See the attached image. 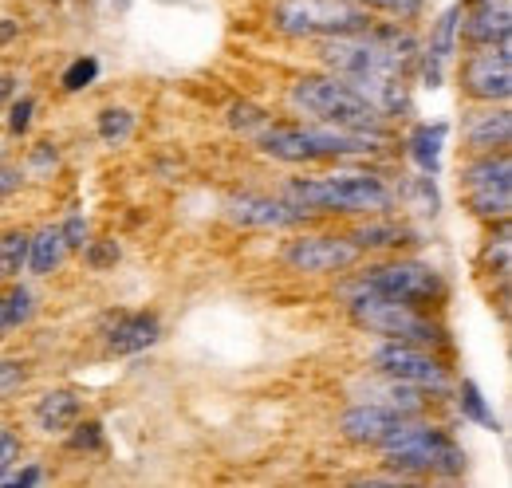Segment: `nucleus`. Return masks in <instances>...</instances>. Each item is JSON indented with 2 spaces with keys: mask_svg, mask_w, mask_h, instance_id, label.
<instances>
[{
  "mask_svg": "<svg viewBox=\"0 0 512 488\" xmlns=\"http://www.w3.org/2000/svg\"><path fill=\"white\" fill-rule=\"evenodd\" d=\"M276 193L304 209L312 221L343 225L371 213H398L394 201V170L379 162H343L316 170H288Z\"/></svg>",
  "mask_w": 512,
  "mask_h": 488,
  "instance_id": "nucleus-1",
  "label": "nucleus"
},
{
  "mask_svg": "<svg viewBox=\"0 0 512 488\" xmlns=\"http://www.w3.org/2000/svg\"><path fill=\"white\" fill-rule=\"evenodd\" d=\"M363 296H383L394 304L446 311L453 284L438 260H430L422 252H394V256H367L331 280V300L339 307L363 300Z\"/></svg>",
  "mask_w": 512,
  "mask_h": 488,
  "instance_id": "nucleus-2",
  "label": "nucleus"
},
{
  "mask_svg": "<svg viewBox=\"0 0 512 488\" xmlns=\"http://www.w3.org/2000/svg\"><path fill=\"white\" fill-rule=\"evenodd\" d=\"M375 457H379V465L410 477L414 485H422V481H446L449 485V481H461L469 473V449L434 414L402 418L386 433Z\"/></svg>",
  "mask_w": 512,
  "mask_h": 488,
  "instance_id": "nucleus-3",
  "label": "nucleus"
},
{
  "mask_svg": "<svg viewBox=\"0 0 512 488\" xmlns=\"http://www.w3.org/2000/svg\"><path fill=\"white\" fill-rule=\"evenodd\" d=\"M339 311H343V319H347V327H351L355 335L418 343V347H430V351H442V355H453V351H457L446 311L394 304V300H383V296L351 300V304H343Z\"/></svg>",
  "mask_w": 512,
  "mask_h": 488,
  "instance_id": "nucleus-4",
  "label": "nucleus"
},
{
  "mask_svg": "<svg viewBox=\"0 0 512 488\" xmlns=\"http://www.w3.org/2000/svg\"><path fill=\"white\" fill-rule=\"evenodd\" d=\"M280 111L304 122H335V126H379V115L347 87V79L308 67L284 79L280 87Z\"/></svg>",
  "mask_w": 512,
  "mask_h": 488,
  "instance_id": "nucleus-5",
  "label": "nucleus"
},
{
  "mask_svg": "<svg viewBox=\"0 0 512 488\" xmlns=\"http://www.w3.org/2000/svg\"><path fill=\"white\" fill-rule=\"evenodd\" d=\"M375 20L371 8L359 0H268L264 4V28L284 44H312L323 36H347L367 32Z\"/></svg>",
  "mask_w": 512,
  "mask_h": 488,
  "instance_id": "nucleus-6",
  "label": "nucleus"
},
{
  "mask_svg": "<svg viewBox=\"0 0 512 488\" xmlns=\"http://www.w3.org/2000/svg\"><path fill=\"white\" fill-rule=\"evenodd\" d=\"M363 366H371L379 374H390L398 382L418 386L422 394H430V402L438 410H446L453 382H457L453 355L418 347V343H398V339H367L363 343Z\"/></svg>",
  "mask_w": 512,
  "mask_h": 488,
  "instance_id": "nucleus-7",
  "label": "nucleus"
},
{
  "mask_svg": "<svg viewBox=\"0 0 512 488\" xmlns=\"http://www.w3.org/2000/svg\"><path fill=\"white\" fill-rule=\"evenodd\" d=\"M308 48V60L312 67H323L331 75H410L414 71V60L394 52L386 40L375 36V28L367 32H347V36H323V40H312L304 44Z\"/></svg>",
  "mask_w": 512,
  "mask_h": 488,
  "instance_id": "nucleus-8",
  "label": "nucleus"
},
{
  "mask_svg": "<svg viewBox=\"0 0 512 488\" xmlns=\"http://www.w3.org/2000/svg\"><path fill=\"white\" fill-rule=\"evenodd\" d=\"M284 237L288 241L280 244L276 260L284 272L304 276V280H335L339 272H347L363 260L351 237L343 233V225L320 221V225H304V229L284 233Z\"/></svg>",
  "mask_w": 512,
  "mask_h": 488,
  "instance_id": "nucleus-9",
  "label": "nucleus"
},
{
  "mask_svg": "<svg viewBox=\"0 0 512 488\" xmlns=\"http://www.w3.org/2000/svg\"><path fill=\"white\" fill-rule=\"evenodd\" d=\"M449 75L461 103H512V40L461 48Z\"/></svg>",
  "mask_w": 512,
  "mask_h": 488,
  "instance_id": "nucleus-10",
  "label": "nucleus"
},
{
  "mask_svg": "<svg viewBox=\"0 0 512 488\" xmlns=\"http://www.w3.org/2000/svg\"><path fill=\"white\" fill-rule=\"evenodd\" d=\"M221 221L237 233H296L304 225H320L276 189H229L221 197Z\"/></svg>",
  "mask_w": 512,
  "mask_h": 488,
  "instance_id": "nucleus-11",
  "label": "nucleus"
},
{
  "mask_svg": "<svg viewBox=\"0 0 512 488\" xmlns=\"http://www.w3.org/2000/svg\"><path fill=\"white\" fill-rule=\"evenodd\" d=\"M343 233L359 248V256H394V252H422L430 244V233L422 221H410L402 213H371L343 221Z\"/></svg>",
  "mask_w": 512,
  "mask_h": 488,
  "instance_id": "nucleus-12",
  "label": "nucleus"
},
{
  "mask_svg": "<svg viewBox=\"0 0 512 488\" xmlns=\"http://www.w3.org/2000/svg\"><path fill=\"white\" fill-rule=\"evenodd\" d=\"M166 327L154 307H111L99 319V343L111 359H134L162 343Z\"/></svg>",
  "mask_w": 512,
  "mask_h": 488,
  "instance_id": "nucleus-13",
  "label": "nucleus"
},
{
  "mask_svg": "<svg viewBox=\"0 0 512 488\" xmlns=\"http://www.w3.org/2000/svg\"><path fill=\"white\" fill-rule=\"evenodd\" d=\"M347 398H359V402H375L394 410L398 418H418V414H438V406L430 402V394H422L418 386L410 382H398L390 374H379L371 366H359L351 378H347Z\"/></svg>",
  "mask_w": 512,
  "mask_h": 488,
  "instance_id": "nucleus-14",
  "label": "nucleus"
},
{
  "mask_svg": "<svg viewBox=\"0 0 512 488\" xmlns=\"http://www.w3.org/2000/svg\"><path fill=\"white\" fill-rule=\"evenodd\" d=\"M457 138H461V158L512 150V107L509 103H465Z\"/></svg>",
  "mask_w": 512,
  "mask_h": 488,
  "instance_id": "nucleus-15",
  "label": "nucleus"
},
{
  "mask_svg": "<svg viewBox=\"0 0 512 488\" xmlns=\"http://www.w3.org/2000/svg\"><path fill=\"white\" fill-rule=\"evenodd\" d=\"M83 414H87V398H83L75 386H44V390L28 402L24 422H28V429H32L36 437L60 441Z\"/></svg>",
  "mask_w": 512,
  "mask_h": 488,
  "instance_id": "nucleus-16",
  "label": "nucleus"
},
{
  "mask_svg": "<svg viewBox=\"0 0 512 488\" xmlns=\"http://www.w3.org/2000/svg\"><path fill=\"white\" fill-rule=\"evenodd\" d=\"M347 87L390 126L414 119V79L410 75H351Z\"/></svg>",
  "mask_w": 512,
  "mask_h": 488,
  "instance_id": "nucleus-17",
  "label": "nucleus"
},
{
  "mask_svg": "<svg viewBox=\"0 0 512 488\" xmlns=\"http://www.w3.org/2000/svg\"><path fill=\"white\" fill-rule=\"evenodd\" d=\"M402 418L386 406H375V402H359V398H347L343 410L335 414V437L351 449H363V453H375L386 441V433L398 426Z\"/></svg>",
  "mask_w": 512,
  "mask_h": 488,
  "instance_id": "nucleus-18",
  "label": "nucleus"
},
{
  "mask_svg": "<svg viewBox=\"0 0 512 488\" xmlns=\"http://www.w3.org/2000/svg\"><path fill=\"white\" fill-rule=\"evenodd\" d=\"M449 134H453V126H449L446 119H434V122L410 119L406 130H398V154L410 162V170L430 174V178H442Z\"/></svg>",
  "mask_w": 512,
  "mask_h": 488,
  "instance_id": "nucleus-19",
  "label": "nucleus"
},
{
  "mask_svg": "<svg viewBox=\"0 0 512 488\" xmlns=\"http://www.w3.org/2000/svg\"><path fill=\"white\" fill-rule=\"evenodd\" d=\"M512 40V0H461V48Z\"/></svg>",
  "mask_w": 512,
  "mask_h": 488,
  "instance_id": "nucleus-20",
  "label": "nucleus"
},
{
  "mask_svg": "<svg viewBox=\"0 0 512 488\" xmlns=\"http://www.w3.org/2000/svg\"><path fill=\"white\" fill-rule=\"evenodd\" d=\"M394 201H398V213L410 217V221H438L442 217V189L438 178L430 174H418V170H398L394 174Z\"/></svg>",
  "mask_w": 512,
  "mask_h": 488,
  "instance_id": "nucleus-21",
  "label": "nucleus"
},
{
  "mask_svg": "<svg viewBox=\"0 0 512 488\" xmlns=\"http://www.w3.org/2000/svg\"><path fill=\"white\" fill-rule=\"evenodd\" d=\"M67 264H71V248L64 244L60 225H56V221H40V225H32L24 276H32V280H56Z\"/></svg>",
  "mask_w": 512,
  "mask_h": 488,
  "instance_id": "nucleus-22",
  "label": "nucleus"
},
{
  "mask_svg": "<svg viewBox=\"0 0 512 488\" xmlns=\"http://www.w3.org/2000/svg\"><path fill=\"white\" fill-rule=\"evenodd\" d=\"M481 229H485V237H481V248H477V272L505 300L512 272V221H493V225H481Z\"/></svg>",
  "mask_w": 512,
  "mask_h": 488,
  "instance_id": "nucleus-23",
  "label": "nucleus"
},
{
  "mask_svg": "<svg viewBox=\"0 0 512 488\" xmlns=\"http://www.w3.org/2000/svg\"><path fill=\"white\" fill-rule=\"evenodd\" d=\"M469 189H512V150L465 154L457 166V193Z\"/></svg>",
  "mask_w": 512,
  "mask_h": 488,
  "instance_id": "nucleus-24",
  "label": "nucleus"
},
{
  "mask_svg": "<svg viewBox=\"0 0 512 488\" xmlns=\"http://www.w3.org/2000/svg\"><path fill=\"white\" fill-rule=\"evenodd\" d=\"M446 406L461 422H469V426L485 429V433H501V418H497V410H493V402L485 398V390H481L477 378H461V374H457Z\"/></svg>",
  "mask_w": 512,
  "mask_h": 488,
  "instance_id": "nucleus-25",
  "label": "nucleus"
},
{
  "mask_svg": "<svg viewBox=\"0 0 512 488\" xmlns=\"http://www.w3.org/2000/svg\"><path fill=\"white\" fill-rule=\"evenodd\" d=\"M16 162H20L28 185H56L60 174H64V146H60V138L40 134V138H32L24 146V154Z\"/></svg>",
  "mask_w": 512,
  "mask_h": 488,
  "instance_id": "nucleus-26",
  "label": "nucleus"
},
{
  "mask_svg": "<svg viewBox=\"0 0 512 488\" xmlns=\"http://www.w3.org/2000/svg\"><path fill=\"white\" fill-rule=\"evenodd\" d=\"M272 119H276V111H272L268 103H260V99H249V95L229 99V103H225V111H221L225 130H229L233 138H241V142H253L256 134H260Z\"/></svg>",
  "mask_w": 512,
  "mask_h": 488,
  "instance_id": "nucleus-27",
  "label": "nucleus"
},
{
  "mask_svg": "<svg viewBox=\"0 0 512 488\" xmlns=\"http://www.w3.org/2000/svg\"><path fill=\"white\" fill-rule=\"evenodd\" d=\"M134 134H138V111L130 103H115L111 99V103H103L95 111V138H99V146L123 150Z\"/></svg>",
  "mask_w": 512,
  "mask_h": 488,
  "instance_id": "nucleus-28",
  "label": "nucleus"
},
{
  "mask_svg": "<svg viewBox=\"0 0 512 488\" xmlns=\"http://www.w3.org/2000/svg\"><path fill=\"white\" fill-rule=\"evenodd\" d=\"M4 300H8V311H12V323H16V331H28L36 319H40V311H44V296H40V288H36V280L32 276H16V280H4Z\"/></svg>",
  "mask_w": 512,
  "mask_h": 488,
  "instance_id": "nucleus-29",
  "label": "nucleus"
},
{
  "mask_svg": "<svg viewBox=\"0 0 512 488\" xmlns=\"http://www.w3.org/2000/svg\"><path fill=\"white\" fill-rule=\"evenodd\" d=\"M36 115H40V99L32 91H16L12 103L4 107V138L8 142H28L36 130Z\"/></svg>",
  "mask_w": 512,
  "mask_h": 488,
  "instance_id": "nucleus-30",
  "label": "nucleus"
},
{
  "mask_svg": "<svg viewBox=\"0 0 512 488\" xmlns=\"http://www.w3.org/2000/svg\"><path fill=\"white\" fill-rule=\"evenodd\" d=\"M28 237H32V225H0V276L4 280L24 276Z\"/></svg>",
  "mask_w": 512,
  "mask_h": 488,
  "instance_id": "nucleus-31",
  "label": "nucleus"
},
{
  "mask_svg": "<svg viewBox=\"0 0 512 488\" xmlns=\"http://www.w3.org/2000/svg\"><path fill=\"white\" fill-rule=\"evenodd\" d=\"M60 441H64L67 453H75V457H99L107 449V426H103V418L83 414Z\"/></svg>",
  "mask_w": 512,
  "mask_h": 488,
  "instance_id": "nucleus-32",
  "label": "nucleus"
},
{
  "mask_svg": "<svg viewBox=\"0 0 512 488\" xmlns=\"http://www.w3.org/2000/svg\"><path fill=\"white\" fill-rule=\"evenodd\" d=\"M79 260H83L87 272L107 276V272H115L123 264V241L115 233H95L91 241L79 248Z\"/></svg>",
  "mask_w": 512,
  "mask_h": 488,
  "instance_id": "nucleus-33",
  "label": "nucleus"
},
{
  "mask_svg": "<svg viewBox=\"0 0 512 488\" xmlns=\"http://www.w3.org/2000/svg\"><path fill=\"white\" fill-rule=\"evenodd\" d=\"M99 75H103V63L95 52H79V56H71L67 67L60 71V91L64 95H83V91H91L95 83H99Z\"/></svg>",
  "mask_w": 512,
  "mask_h": 488,
  "instance_id": "nucleus-34",
  "label": "nucleus"
},
{
  "mask_svg": "<svg viewBox=\"0 0 512 488\" xmlns=\"http://www.w3.org/2000/svg\"><path fill=\"white\" fill-rule=\"evenodd\" d=\"M36 378V363L28 355H0V402H12L24 394Z\"/></svg>",
  "mask_w": 512,
  "mask_h": 488,
  "instance_id": "nucleus-35",
  "label": "nucleus"
},
{
  "mask_svg": "<svg viewBox=\"0 0 512 488\" xmlns=\"http://www.w3.org/2000/svg\"><path fill=\"white\" fill-rule=\"evenodd\" d=\"M28 453V437L24 429L12 422H0V488L8 485V473L20 465V457Z\"/></svg>",
  "mask_w": 512,
  "mask_h": 488,
  "instance_id": "nucleus-36",
  "label": "nucleus"
},
{
  "mask_svg": "<svg viewBox=\"0 0 512 488\" xmlns=\"http://www.w3.org/2000/svg\"><path fill=\"white\" fill-rule=\"evenodd\" d=\"M359 4L371 8L375 16H390V20H402V24H422L426 8H430V0H359Z\"/></svg>",
  "mask_w": 512,
  "mask_h": 488,
  "instance_id": "nucleus-37",
  "label": "nucleus"
},
{
  "mask_svg": "<svg viewBox=\"0 0 512 488\" xmlns=\"http://www.w3.org/2000/svg\"><path fill=\"white\" fill-rule=\"evenodd\" d=\"M56 225H60V233H64V244L71 248V256H79V248L95 237V225H91V217H87L83 209H67Z\"/></svg>",
  "mask_w": 512,
  "mask_h": 488,
  "instance_id": "nucleus-38",
  "label": "nucleus"
},
{
  "mask_svg": "<svg viewBox=\"0 0 512 488\" xmlns=\"http://www.w3.org/2000/svg\"><path fill=\"white\" fill-rule=\"evenodd\" d=\"M52 481V469L40 461V457H20V465L8 473V485L4 488H40V485H48Z\"/></svg>",
  "mask_w": 512,
  "mask_h": 488,
  "instance_id": "nucleus-39",
  "label": "nucleus"
},
{
  "mask_svg": "<svg viewBox=\"0 0 512 488\" xmlns=\"http://www.w3.org/2000/svg\"><path fill=\"white\" fill-rule=\"evenodd\" d=\"M28 189L24 182V170H20V162L8 154V158H0V201H12V197H20Z\"/></svg>",
  "mask_w": 512,
  "mask_h": 488,
  "instance_id": "nucleus-40",
  "label": "nucleus"
},
{
  "mask_svg": "<svg viewBox=\"0 0 512 488\" xmlns=\"http://www.w3.org/2000/svg\"><path fill=\"white\" fill-rule=\"evenodd\" d=\"M24 40V20L16 12H0V52H12Z\"/></svg>",
  "mask_w": 512,
  "mask_h": 488,
  "instance_id": "nucleus-41",
  "label": "nucleus"
},
{
  "mask_svg": "<svg viewBox=\"0 0 512 488\" xmlns=\"http://www.w3.org/2000/svg\"><path fill=\"white\" fill-rule=\"evenodd\" d=\"M375 465H379V461H375ZM359 485H390V488H398V485H414V481H410V477H402V473H394V469H386V465H379V469H375V473H363V477H359Z\"/></svg>",
  "mask_w": 512,
  "mask_h": 488,
  "instance_id": "nucleus-42",
  "label": "nucleus"
},
{
  "mask_svg": "<svg viewBox=\"0 0 512 488\" xmlns=\"http://www.w3.org/2000/svg\"><path fill=\"white\" fill-rule=\"evenodd\" d=\"M16 91H20V67H0V115L12 103Z\"/></svg>",
  "mask_w": 512,
  "mask_h": 488,
  "instance_id": "nucleus-43",
  "label": "nucleus"
},
{
  "mask_svg": "<svg viewBox=\"0 0 512 488\" xmlns=\"http://www.w3.org/2000/svg\"><path fill=\"white\" fill-rule=\"evenodd\" d=\"M16 335V323H12V311H8V300H4V292H0V343H8Z\"/></svg>",
  "mask_w": 512,
  "mask_h": 488,
  "instance_id": "nucleus-44",
  "label": "nucleus"
},
{
  "mask_svg": "<svg viewBox=\"0 0 512 488\" xmlns=\"http://www.w3.org/2000/svg\"><path fill=\"white\" fill-rule=\"evenodd\" d=\"M8 154H12V142H8L4 134H0V158H8Z\"/></svg>",
  "mask_w": 512,
  "mask_h": 488,
  "instance_id": "nucleus-45",
  "label": "nucleus"
},
{
  "mask_svg": "<svg viewBox=\"0 0 512 488\" xmlns=\"http://www.w3.org/2000/svg\"><path fill=\"white\" fill-rule=\"evenodd\" d=\"M44 4H64V0H44Z\"/></svg>",
  "mask_w": 512,
  "mask_h": 488,
  "instance_id": "nucleus-46",
  "label": "nucleus"
},
{
  "mask_svg": "<svg viewBox=\"0 0 512 488\" xmlns=\"http://www.w3.org/2000/svg\"><path fill=\"white\" fill-rule=\"evenodd\" d=\"M0 288H4V276H0Z\"/></svg>",
  "mask_w": 512,
  "mask_h": 488,
  "instance_id": "nucleus-47",
  "label": "nucleus"
},
{
  "mask_svg": "<svg viewBox=\"0 0 512 488\" xmlns=\"http://www.w3.org/2000/svg\"><path fill=\"white\" fill-rule=\"evenodd\" d=\"M0 209H4V201H0Z\"/></svg>",
  "mask_w": 512,
  "mask_h": 488,
  "instance_id": "nucleus-48",
  "label": "nucleus"
},
{
  "mask_svg": "<svg viewBox=\"0 0 512 488\" xmlns=\"http://www.w3.org/2000/svg\"><path fill=\"white\" fill-rule=\"evenodd\" d=\"M465 4H473V0H465Z\"/></svg>",
  "mask_w": 512,
  "mask_h": 488,
  "instance_id": "nucleus-49",
  "label": "nucleus"
}]
</instances>
